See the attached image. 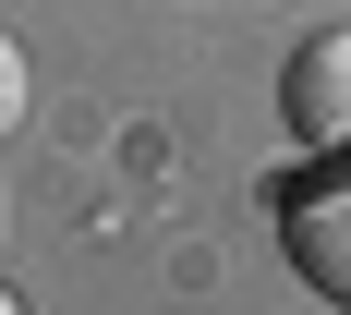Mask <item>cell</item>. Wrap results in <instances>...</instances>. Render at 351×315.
<instances>
[{"label": "cell", "mask_w": 351, "mask_h": 315, "mask_svg": "<svg viewBox=\"0 0 351 315\" xmlns=\"http://www.w3.org/2000/svg\"><path fill=\"white\" fill-rule=\"evenodd\" d=\"M279 255L303 267V291H327L351 315V158H327L279 194Z\"/></svg>", "instance_id": "6da1fadb"}, {"label": "cell", "mask_w": 351, "mask_h": 315, "mask_svg": "<svg viewBox=\"0 0 351 315\" xmlns=\"http://www.w3.org/2000/svg\"><path fill=\"white\" fill-rule=\"evenodd\" d=\"M0 315H25V303H12V291H0Z\"/></svg>", "instance_id": "277c9868"}, {"label": "cell", "mask_w": 351, "mask_h": 315, "mask_svg": "<svg viewBox=\"0 0 351 315\" xmlns=\"http://www.w3.org/2000/svg\"><path fill=\"white\" fill-rule=\"evenodd\" d=\"M12 109H25V49L0 36V121H12Z\"/></svg>", "instance_id": "3957f363"}, {"label": "cell", "mask_w": 351, "mask_h": 315, "mask_svg": "<svg viewBox=\"0 0 351 315\" xmlns=\"http://www.w3.org/2000/svg\"><path fill=\"white\" fill-rule=\"evenodd\" d=\"M279 109H291V134L315 145V158H351V25L303 36L279 73Z\"/></svg>", "instance_id": "7a4b0ae2"}]
</instances>
